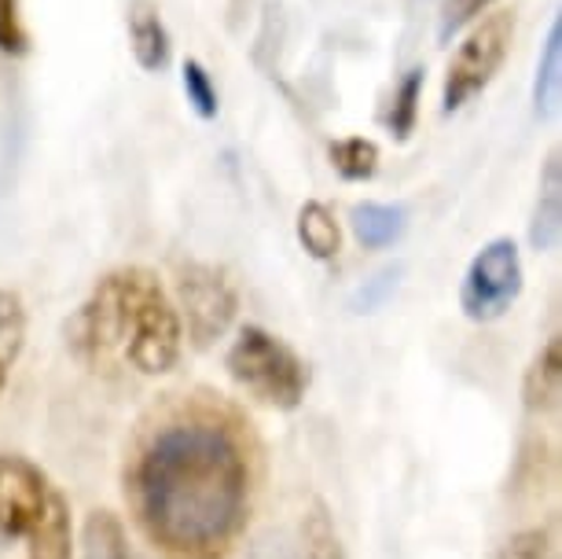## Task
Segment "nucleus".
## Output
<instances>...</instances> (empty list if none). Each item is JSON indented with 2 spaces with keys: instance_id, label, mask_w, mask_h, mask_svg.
Segmentation results:
<instances>
[{
  "instance_id": "f257e3e1",
  "label": "nucleus",
  "mask_w": 562,
  "mask_h": 559,
  "mask_svg": "<svg viewBox=\"0 0 562 559\" xmlns=\"http://www.w3.org/2000/svg\"><path fill=\"white\" fill-rule=\"evenodd\" d=\"M136 523L166 559H225L247 530L254 457L239 420L188 402L147 431L130 468Z\"/></svg>"
},
{
  "instance_id": "f03ea898",
  "label": "nucleus",
  "mask_w": 562,
  "mask_h": 559,
  "mask_svg": "<svg viewBox=\"0 0 562 559\" xmlns=\"http://www.w3.org/2000/svg\"><path fill=\"white\" fill-rule=\"evenodd\" d=\"M67 346L92 372L169 376L184 354V324L151 269L125 266L97 280L67 321Z\"/></svg>"
},
{
  "instance_id": "7ed1b4c3",
  "label": "nucleus",
  "mask_w": 562,
  "mask_h": 559,
  "mask_svg": "<svg viewBox=\"0 0 562 559\" xmlns=\"http://www.w3.org/2000/svg\"><path fill=\"white\" fill-rule=\"evenodd\" d=\"M0 537L26 559H74L70 504L52 474L19 452H0Z\"/></svg>"
},
{
  "instance_id": "20e7f679",
  "label": "nucleus",
  "mask_w": 562,
  "mask_h": 559,
  "mask_svg": "<svg viewBox=\"0 0 562 559\" xmlns=\"http://www.w3.org/2000/svg\"><path fill=\"white\" fill-rule=\"evenodd\" d=\"M225 368L236 383L247 390L250 398H258L269 409H299L305 402V390H310V365L291 350L280 335L247 324L236 343L228 346Z\"/></svg>"
},
{
  "instance_id": "39448f33",
  "label": "nucleus",
  "mask_w": 562,
  "mask_h": 559,
  "mask_svg": "<svg viewBox=\"0 0 562 559\" xmlns=\"http://www.w3.org/2000/svg\"><path fill=\"white\" fill-rule=\"evenodd\" d=\"M515 41V12H490L474 19V26L467 30L456 56L449 59L441 86V114L463 111L479 92L490 89L496 70L504 67L507 52Z\"/></svg>"
},
{
  "instance_id": "423d86ee",
  "label": "nucleus",
  "mask_w": 562,
  "mask_h": 559,
  "mask_svg": "<svg viewBox=\"0 0 562 559\" xmlns=\"http://www.w3.org/2000/svg\"><path fill=\"white\" fill-rule=\"evenodd\" d=\"M522 294V255H518L515 239H490L471 266L463 272L460 283V310L467 321L490 324L504 316Z\"/></svg>"
},
{
  "instance_id": "0eeeda50",
  "label": "nucleus",
  "mask_w": 562,
  "mask_h": 559,
  "mask_svg": "<svg viewBox=\"0 0 562 559\" xmlns=\"http://www.w3.org/2000/svg\"><path fill=\"white\" fill-rule=\"evenodd\" d=\"M177 313L188 324L195 346H210L221 339L239 313V291L225 272L214 266H188L177 280Z\"/></svg>"
},
{
  "instance_id": "6e6552de",
  "label": "nucleus",
  "mask_w": 562,
  "mask_h": 559,
  "mask_svg": "<svg viewBox=\"0 0 562 559\" xmlns=\"http://www.w3.org/2000/svg\"><path fill=\"white\" fill-rule=\"evenodd\" d=\"M130 45L136 63L147 74H158L169 67V56H173V45H169V30L162 23V12H158L155 0H133L130 4Z\"/></svg>"
},
{
  "instance_id": "1a4fd4ad",
  "label": "nucleus",
  "mask_w": 562,
  "mask_h": 559,
  "mask_svg": "<svg viewBox=\"0 0 562 559\" xmlns=\"http://www.w3.org/2000/svg\"><path fill=\"white\" fill-rule=\"evenodd\" d=\"M562 236V166L559 152L548 155L544 174H540V195L533 210V225H529V244L540 255H551Z\"/></svg>"
},
{
  "instance_id": "9d476101",
  "label": "nucleus",
  "mask_w": 562,
  "mask_h": 559,
  "mask_svg": "<svg viewBox=\"0 0 562 559\" xmlns=\"http://www.w3.org/2000/svg\"><path fill=\"white\" fill-rule=\"evenodd\" d=\"M349 225L364 250H386L408 232V210L397 203H360L349 214Z\"/></svg>"
},
{
  "instance_id": "9b49d317",
  "label": "nucleus",
  "mask_w": 562,
  "mask_h": 559,
  "mask_svg": "<svg viewBox=\"0 0 562 559\" xmlns=\"http://www.w3.org/2000/svg\"><path fill=\"white\" fill-rule=\"evenodd\" d=\"M559 390H562V343L559 332L548 335V343L540 346V354L533 357L526 372V405L544 413V409L559 405Z\"/></svg>"
},
{
  "instance_id": "f8f14e48",
  "label": "nucleus",
  "mask_w": 562,
  "mask_h": 559,
  "mask_svg": "<svg viewBox=\"0 0 562 559\" xmlns=\"http://www.w3.org/2000/svg\"><path fill=\"white\" fill-rule=\"evenodd\" d=\"M85 559H144L130 541V530L114 512H92L81 530Z\"/></svg>"
},
{
  "instance_id": "ddd939ff",
  "label": "nucleus",
  "mask_w": 562,
  "mask_h": 559,
  "mask_svg": "<svg viewBox=\"0 0 562 559\" xmlns=\"http://www.w3.org/2000/svg\"><path fill=\"white\" fill-rule=\"evenodd\" d=\"M299 239L305 247V255L316 258V261H331L338 258L342 250V232H338V221H335V210L313 199L299 210Z\"/></svg>"
},
{
  "instance_id": "4468645a",
  "label": "nucleus",
  "mask_w": 562,
  "mask_h": 559,
  "mask_svg": "<svg viewBox=\"0 0 562 559\" xmlns=\"http://www.w3.org/2000/svg\"><path fill=\"white\" fill-rule=\"evenodd\" d=\"M26 346V305L15 291L0 288V398L8 390V379H12L19 357H23Z\"/></svg>"
},
{
  "instance_id": "2eb2a0df",
  "label": "nucleus",
  "mask_w": 562,
  "mask_h": 559,
  "mask_svg": "<svg viewBox=\"0 0 562 559\" xmlns=\"http://www.w3.org/2000/svg\"><path fill=\"white\" fill-rule=\"evenodd\" d=\"M559 86H562V26L551 23L548 41H544L540 59H537V78H533L537 119H548V114L559 108Z\"/></svg>"
},
{
  "instance_id": "dca6fc26",
  "label": "nucleus",
  "mask_w": 562,
  "mask_h": 559,
  "mask_svg": "<svg viewBox=\"0 0 562 559\" xmlns=\"http://www.w3.org/2000/svg\"><path fill=\"white\" fill-rule=\"evenodd\" d=\"M423 67H412L405 78L394 86V100H390V114H386V130L397 136V141H408L412 130L419 122V100H423Z\"/></svg>"
},
{
  "instance_id": "f3484780",
  "label": "nucleus",
  "mask_w": 562,
  "mask_h": 559,
  "mask_svg": "<svg viewBox=\"0 0 562 559\" xmlns=\"http://www.w3.org/2000/svg\"><path fill=\"white\" fill-rule=\"evenodd\" d=\"M331 166L342 181H371L379 174V147L368 136H346L331 144Z\"/></svg>"
},
{
  "instance_id": "a211bd4d",
  "label": "nucleus",
  "mask_w": 562,
  "mask_h": 559,
  "mask_svg": "<svg viewBox=\"0 0 562 559\" xmlns=\"http://www.w3.org/2000/svg\"><path fill=\"white\" fill-rule=\"evenodd\" d=\"M299 559H346L338 530L327 515L324 504H313L302 519V541H299Z\"/></svg>"
},
{
  "instance_id": "6ab92c4d",
  "label": "nucleus",
  "mask_w": 562,
  "mask_h": 559,
  "mask_svg": "<svg viewBox=\"0 0 562 559\" xmlns=\"http://www.w3.org/2000/svg\"><path fill=\"white\" fill-rule=\"evenodd\" d=\"M180 86H184V97L192 103V111L199 114L203 122H214L217 111H221V97H217V86L210 78V70L203 67L199 59H188L184 70H180Z\"/></svg>"
},
{
  "instance_id": "aec40b11",
  "label": "nucleus",
  "mask_w": 562,
  "mask_h": 559,
  "mask_svg": "<svg viewBox=\"0 0 562 559\" xmlns=\"http://www.w3.org/2000/svg\"><path fill=\"white\" fill-rule=\"evenodd\" d=\"M496 0H445L441 12H438V37L449 45V41L467 30L474 23V19H482Z\"/></svg>"
},
{
  "instance_id": "412c9836",
  "label": "nucleus",
  "mask_w": 562,
  "mask_h": 559,
  "mask_svg": "<svg viewBox=\"0 0 562 559\" xmlns=\"http://www.w3.org/2000/svg\"><path fill=\"white\" fill-rule=\"evenodd\" d=\"M496 559H555V545H551L548 530L533 526V530H518L515 537H507Z\"/></svg>"
},
{
  "instance_id": "4be33fe9",
  "label": "nucleus",
  "mask_w": 562,
  "mask_h": 559,
  "mask_svg": "<svg viewBox=\"0 0 562 559\" xmlns=\"http://www.w3.org/2000/svg\"><path fill=\"white\" fill-rule=\"evenodd\" d=\"M0 52L4 56H26L30 34L19 15V0H0Z\"/></svg>"
}]
</instances>
